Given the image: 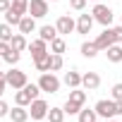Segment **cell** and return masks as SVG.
<instances>
[{"mask_svg": "<svg viewBox=\"0 0 122 122\" xmlns=\"http://www.w3.org/2000/svg\"><path fill=\"white\" fill-rule=\"evenodd\" d=\"M38 93H41V86H38V84H26L24 89H19V91L15 93V103L26 108V105H31V101L38 98Z\"/></svg>", "mask_w": 122, "mask_h": 122, "instance_id": "cell-1", "label": "cell"}, {"mask_svg": "<svg viewBox=\"0 0 122 122\" xmlns=\"http://www.w3.org/2000/svg\"><path fill=\"white\" fill-rule=\"evenodd\" d=\"M96 112H98V117H103V120H112V117L117 115V101H112V98H101V101L96 103Z\"/></svg>", "mask_w": 122, "mask_h": 122, "instance_id": "cell-2", "label": "cell"}, {"mask_svg": "<svg viewBox=\"0 0 122 122\" xmlns=\"http://www.w3.org/2000/svg\"><path fill=\"white\" fill-rule=\"evenodd\" d=\"M91 15H93V19L98 22V24H103V26H110L112 24V10L108 7V5H103V3H96L93 5V10H91Z\"/></svg>", "mask_w": 122, "mask_h": 122, "instance_id": "cell-3", "label": "cell"}, {"mask_svg": "<svg viewBox=\"0 0 122 122\" xmlns=\"http://www.w3.org/2000/svg\"><path fill=\"white\" fill-rule=\"evenodd\" d=\"M5 77H7V86H12L15 91H19V89H24L26 84H29V79H26V72H22V70H10V72H5Z\"/></svg>", "mask_w": 122, "mask_h": 122, "instance_id": "cell-4", "label": "cell"}, {"mask_svg": "<svg viewBox=\"0 0 122 122\" xmlns=\"http://www.w3.org/2000/svg\"><path fill=\"white\" fill-rule=\"evenodd\" d=\"M38 86H41V91H46V93H57V91H60V79H57L53 72H43L41 79H38Z\"/></svg>", "mask_w": 122, "mask_h": 122, "instance_id": "cell-5", "label": "cell"}, {"mask_svg": "<svg viewBox=\"0 0 122 122\" xmlns=\"http://www.w3.org/2000/svg\"><path fill=\"white\" fill-rule=\"evenodd\" d=\"M48 103L43 101V98H36V101H31V108H29V115L38 122V120H43V117H48Z\"/></svg>", "mask_w": 122, "mask_h": 122, "instance_id": "cell-6", "label": "cell"}, {"mask_svg": "<svg viewBox=\"0 0 122 122\" xmlns=\"http://www.w3.org/2000/svg\"><path fill=\"white\" fill-rule=\"evenodd\" d=\"M55 29H57V34H72V31H77V22L70 17V15H62L57 22H55Z\"/></svg>", "mask_w": 122, "mask_h": 122, "instance_id": "cell-7", "label": "cell"}, {"mask_svg": "<svg viewBox=\"0 0 122 122\" xmlns=\"http://www.w3.org/2000/svg\"><path fill=\"white\" fill-rule=\"evenodd\" d=\"M96 46H98V50H103V53H105L110 46H115V36H112V29H110V26H105V29H103V34H98Z\"/></svg>", "mask_w": 122, "mask_h": 122, "instance_id": "cell-8", "label": "cell"}, {"mask_svg": "<svg viewBox=\"0 0 122 122\" xmlns=\"http://www.w3.org/2000/svg\"><path fill=\"white\" fill-rule=\"evenodd\" d=\"M29 15L34 19H41L48 15V3L46 0H29Z\"/></svg>", "mask_w": 122, "mask_h": 122, "instance_id": "cell-9", "label": "cell"}, {"mask_svg": "<svg viewBox=\"0 0 122 122\" xmlns=\"http://www.w3.org/2000/svg\"><path fill=\"white\" fill-rule=\"evenodd\" d=\"M93 15H79V19H77V34H81V36H86V34H91V26H93Z\"/></svg>", "mask_w": 122, "mask_h": 122, "instance_id": "cell-10", "label": "cell"}, {"mask_svg": "<svg viewBox=\"0 0 122 122\" xmlns=\"http://www.w3.org/2000/svg\"><path fill=\"white\" fill-rule=\"evenodd\" d=\"M29 50H31V57H34V60H38V57L48 55V43H46L43 38H36V41H31V43H29Z\"/></svg>", "mask_w": 122, "mask_h": 122, "instance_id": "cell-11", "label": "cell"}, {"mask_svg": "<svg viewBox=\"0 0 122 122\" xmlns=\"http://www.w3.org/2000/svg\"><path fill=\"white\" fill-rule=\"evenodd\" d=\"M81 86H84L86 91H96V89L101 86L98 72H86V74H81Z\"/></svg>", "mask_w": 122, "mask_h": 122, "instance_id": "cell-12", "label": "cell"}, {"mask_svg": "<svg viewBox=\"0 0 122 122\" xmlns=\"http://www.w3.org/2000/svg\"><path fill=\"white\" fill-rule=\"evenodd\" d=\"M60 34H57V29L55 26H50V24H46V26H41L38 29V38H43L46 43H50V41H55Z\"/></svg>", "mask_w": 122, "mask_h": 122, "instance_id": "cell-13", "label": "cell"}, {"mask_svg": "<svg viewBox=\"0 0 122 122\" xmlns=\"http://www.w3.org/2000/svg\"><path fill=\"white\" fill-rule=\"evenodd\" d=\"M10 117H12V122H26L29 120V110L24 105H15L10 110Z\"/></svg>", "mask_w": 122, "mask_h": 122, "instance_id": "cell-14", "label": "cell"}, {"mask_svg": "<svg viewBox=\"0 0 122 122\" xmlns=\"http://www.w3.org/2000/svg\"><path fill=\"white\" fill-rule=\"evenodd\" d=\"M31 31H36V22L31 15H24L19 22V34H31Z\"/></svg>", "mask_w": 122, "mask_h": 122, "instance_id": "cell-15", "label": "cell"}, {"mask_svg": "<svg viewBox=\"0 0 122 122\" xmlns=\"http://www.w3.org/2000/svg\"><path fill=\"white\" fill-rule=\"evenodd\" d=\"M101 50H98V46H96V41H84L81 43V55L84 57H96Z\"/></svg>", "mask_w": 122, "mask_h": 122, "instance_id": "cell-16", "label": "cell"}, {"mask_svg": "<svg viewBox=\"0 0 122 122\" xmlns=\"http://www.w3.org/2000/svg\"><path fill=\"white\" fill-rule=\"evenodd\" d=\"M65 84H67L70 89H79V86H81V74H79L77 70L67 72V74H65Z\"/></svg>", "mask_w": 122, "mask_h": 122, "instance_id": "cell-17", "label": "cell"}, {"mask_svg": "<svg viewBox=\"0 0 122 122\" xmlns=\"http://www.w3.org/2000/svg\"><path fill=\"white\" fill-rule=\"evenodd\" d=\"M105 55H108V60L110 62H122V48H120V43H115V46H110L108 50H105Z\"/></svg>", "mask_w": 122, "mask_h": 122, "instance_id": "cell-18", "label": "cell"}, {"mask_svg": "<svg viewBox=\"0 0 122 122\" xmlns=\"http://www.w3.org/2000/svg\"><path fill=\"white\" fill-rule=\"evenodd\" d=\"M10 46H12V50H17V53H22L24 48H29V43H26L24 34H15V36H12V41H10Z\"/></svg>", "mask_w": 122, "mask_h": 122, "instance_id": "cell-19", "label": "cell"}, {"mask_svg": "<svg viewBox=\"0 0 122 122\" xmlns=\"http://www.w3.org/2000/svg\"><path fill=\"white\" fill-rule=\"evenodd\" d=\"M67 50V43H65V38L62 36H57L55 41H50V53H57V55H62Z\"/></svg>", "mask_w": 122, "mask_h": 122, "instance_id": "cell-20", "label": "cell"}, {"mask_svg": "<svg viewBox=\"0 0 122 122\" xmlns=\"http://www.w3.org/2000/svg\"><path fill=\"white\" fill-rule=\"evenodd\" d=\"M34 65H36V70L43 74V72H50V53L48 55H43V57H38V60H34Z\"/></svg>", "mask_w": 122, "mask_h": 122, "instance_id": "cell-21", "label": "cell"}, {"mask_svg": "<svg viewBox=\"0 0 122 122\" xmlns=\"http://www.w3.org/2000/svg\"><path fill=\"white\" fill-rule=\"evenodd\" d=\"M65 108H50L48 110V122H62L65 120Z\"/></svg>", "mask_w": 122, "mask_h": 122, "instance_id": "cell-22", "label": "cell"}, {"mask_svg": "<svg viewBox=\"0 0 122 122\" xmlns=\"http://www.w3.org/2000/svg\"><path fill=\"white\" fill-rule=\"evenodd\" d=\"M96 120H98L96 108H93V110H86V108H81V110H79V122H96Z\"/></svg>", "mask_w": 122, "mask_h": 122, "instance_id": "cell-23", "label": "cell"}, {"mask_svg": "<svg viewBox=\"0 0 122 122\" xmlns=\"http://www.w3.org/2000/svg\"><path fill=\"white\" fill-rule=\"evenodd\" d=\"M67 101H74V103L84 105V103H86V91H81V89H72V91H70V98H67Z\"/></svg>", "mask_w": 122, "mask_h": 122, "instance_id": "cell-24", "label": "cell"}, {"mask_svg": "<svg viewBox=\"0 0 122 122\" xmlns=\"http://www.w3.org/2000/svg\"><path fill=\"white\" fill-rule=\"evenodd\" d=\"M12 10H15V12H19L22 17H24V15H29V0H12Z\"/></svg>", "mask_w": 122, "mask_h": 122, "instance_id": "cell-25", "label": "cell"}, {"mask_svg": "<svg viewBox=\"0 0 122 122\" xmlns=\"http://www.w3.org/2000/svg\"><path fill=\"white\" fill-rule=\"evenodd\" d=\"M5 22H7V24H12V26H19V22H22V15H19V12H15V10L10 7V10L5 12Z\"/></svg>", "mask_w": 122, "mask_h": 122, "instance_id": "cell-26", "label": "cell"}, {"mask_svg": "<svg viewBox=\"0 0 122 122\" xmlns=\"http://www.w3.org/2000/svg\"><path fill=\"white\" fill-rule=\"evenodd\" d=\"M12 36H15V34H12V24H7V22L0 24V41H7V43H10Z\"/></svg>", "mask_w": 122, "mask_h": 122, "instance_id": "cell-27", "label": "cell"}, {"mask_svg": "<svg viewBox=\"0 0 122 122\" xmlns=\"http://www.w3.org/2000/svg\"><path fill=\"white\" fill-rule=\"evenodd\" d=\"M57 70H62V55L50 53V72H57Z\"/></svg>", "mask_w": 122, "mask_h": 122, "instance_id": "cell-28", "label": "cell"}, {"mask_svg": "<svg viewBox=\"0 0 122 122\" xmlns=\"http://www.w3.org/2000/svg\"><path fill=\"white\" fill-rule=\"evenodd\" d=\"M62 108H65V112H67V115H79V110H81L84 105H79V103H74V101H67Z\"/></svg>", "mask_w": 122, "mask_h": 122, "instance_id": "cell-29", "label": "cell"}, {"mask_svg": "<svg viewBox=\"0 0 122 122\" xmlns=\"http://www.w3.org/2000/svg\"><path fill=\"white\" fill-rule=\"evenodd\" d=\"M19 57H22V55H19L17 50H10V53H7V55L3 57V60H5L7 65H17V62H19Z\"/></svg>", "mask_w": 122, "mask_h": 122, "instance_id": "cell-30", "label": "cell"}, {"mask_svg": "<svg viewBox=\"0 0 122 122\" xmlns=\"http://www.w3.org/2000/svg\"><path fill=\"white\" fill-rule=\"evenodd\" d=\"M70 7L77 10V12H81V10L86 7V0H70Z\"/></svg>", "mask_w": 122, "mask_h": 122, "instance_id": "cell-31", "label": "cell"}, {"mask_svg": "<svg viewBox=\"0 0 122 122\" xmlns=\"http://www.w3.org/2000/svg\"><path fill=\"white\" fill-rule=\"evenodd\" d=\"M112 101H122V84L112 86Z\"/></svg>", "mask_w": 122, "mask_h": 122, "instance_id": "cell-32", "label": "cell"}, {"mask_svg": "<svg viewBox=\"0 0 122 122\" xmlns=\"http://www.w3.org/2000/svg\"><path fill=\"white\" fill-rule=\"evenodd\" d=\"M10 50H12V46H10L7 41H0V57H5Z\"/></svg>", "mask_w": 122, "mask_h": 122, "instance_id": "cell-33", "label": "cell"}, {"mask_svg": "<svg viewBox=\"0 0 122 122\" xmlns=\"http://www.w3.org/2000/svg\"><path fill=\"white\" fill-rule=\"evenodd\" d=\"M7 115H10V105L0 98V117H7Z\"/></svg>", "mask_w": 122, "mask_h": 122, "instance_id": "cell-34", "label": "cell"}, {"mask_svg": "<svg viewBox=\"0 0 122 122\" xmlns=\"http://www.w3.org/2000/svg\"><path fill=\"white\" fill-rule=\"evenodd\" d=\"M112 36H115V43H122V24L112 29Z\"/></svg>", "mask_w": 122, "mask_h": 122, "instance_id": "cell-35", "label": "cell"}, {"mask_svg": "<svg viewBox=\"0 0 122 122\" xmlns=\"http://www.w3.org/2000/svg\"><path fill=\"white\" fill-rule=\"evenodd\" d=\"M5 89H7V77H5V72H0V96L5 93Z\"/></svg>", "mask_w": 122, "mask_h": 122, "instance_id": "cell-36", "label": "cell"}, {"mask_svg": "<svg viewBox=\"0 0 122 122\" xmlns=\"http://www.w3.org/2000/svg\"><path fill=\"white\" fill-rule=\"evenodd\" d=\"M12 7V3H10V0H0V12H7Z\"/></svg>", "mask_w": 122, "mask_h": 122, "instance_id": "cell-37", "label": "cell"}, {"mask_svg": "<svg viewBox=\"0 0 122 122\" xmlns=\"http://www.w3.org/2000/svg\"><path fill=\"white\" fill-rule=\"evenodd\" d=\"M117 115H122V101H117Z\"/></svg>", "mask_w": 122, "mask_h": 122, "instance_id": "cell-38", "label": "cell"}, {"mask_svg": "<svg viewBox=\"0 0 122 122\" xmlns=\"http://www.w3.org/2000/svg\"><path fill=\"white\" fill-rule=\"evenodd\" d=\"M93 3H103V0H93Z\"/></svg>", "mask_w": 122, "mask_h": 122, "instance_id": "cell-39", "label": "cell"}, {"mask_svg": "<svg viewBox=\"0 0 122 122\" xmlns=\"http://www.w3.org/2000/svg\"><path fill=\"white\" fill-rule=\"evenodd\" d=\"M105 122H115V120H105Z\"/></svg>", "mask_w": 122, "mask_h": 122, "instance_id": "cell-40", "label": "cell"}, {"mask_svg": "<svg viewBox=\"0 0 122 122\" xmlns=\"http://www.w3.org/2000/svg\"><path fill=\"white\" fill-rule=\"evenodd\" d=\"M0 65H3V57H0Z\"/></svg>", "mask_w": 122, "mask_h": 122, "instance_id": "cell-41", "label": "cell"}, {"mask_svg": "<svg viewBox=\"0 0 122 122\" xmlns=\"http://www.w3.org/2000/svg\"><path fill=\"white\" fill-rule=\"evenodd\" d=\"M53 3H57V0H53Z\"/></svg>", "mask_w": 122, "mask_h": 122, "instance_id": "cell-42", "label": "cell"}]
</instances>
